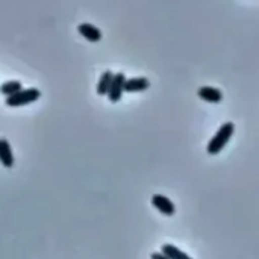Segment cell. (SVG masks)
Here are the masks:
<instances>
[{
  "label": "cell",
  "mask_w": 259,
  "mask_h": 259,
  "mask_svg": "<svg viewBox=\"0 0 259 259\" xmlns=\"http://www.w3.org/2000/svg\"><path fill=\"white\" fill-rule=\"evenodd\" d=\"M234 132H235L234 123H231V121L223 123V124L219 127V131H217V134L214 135V138L208 143L206 152H208L209 155H212V156L219 155V153L228 146V143H229V140L232 138Z\"/></svg>",
  "instance_id": "obj_1"
},
{
  "label": "cell",
  "mask_w": 259,
  "mask_h": 259,
  "mask_svg": "<svg viewBox=\"0 0 259 259\" xmlns=\"http://www.w3.org/2000/svg\"><path fill=\"white\" fill-rule=\"evenodd\" d=\"M39 97H41V91L38 88H23L17 94H14L11 97H6L5 105L9 106V108H20V106L36 102Z\"/></svg>",
  "instance_id": "obj_2"
},
{
  "label": "cell",
  "mask_w": 259,
  "mask_h": 259,
  "mask_svg": "<svg viewBox=\"0 0 259 259\" xmlns=\"http://www.w3.org/2000/svg\"><path fill=\"white\" fill-rule=\"evenodd\" d=\"M124 83H126L124 73H114V79H112L111 88L108 91V100L111 103H117L121 100L123 93H124Z\"/></svg>",
  "instance_id": "obj_3"
},
{
  "label": "cell",
  "mask_w": 259,
  "mask_h": 259,
  "mask_svg": "<svg viewBox=\"0 0 259 259\" xmlns=\"http://www.w3.org/2000/svg\"><path fill=\"white\" fill-rule=\"evenodd\" d=\"M152 205H153L162 215H165V217H171V215H175V212H176L175 203H173L168 197H165V196H162V194H155V196L152 197Z\"/></svg>",
  "instance_id": "obj_4"
},
{
  "label": "cell",
  "mask_w": 259,
  "mask_h": 259,
  "mask_svg": "<svg viewBox=\"0 0 259 259\" xmlns=\"http://www.w3.org/2000/svg\"><path fill=\"white\" fill-rule=\"evenodd\" d=\"M77 32L90 42H99L102 39V30L99 27H96L91 23H80L77 26Z\"/></svg>",
  "instance_id": "obj_5"
},
{
  "label": "cell",
  "mask_w": 259,
  "mask_h": 259,
  "mask_svg": "<svg viewBox=\"0 0 259 259\" xmlns=\"http://www.w3.org/2000/svg\"><path fill=\"white\" fill-rule=\"evenodd\" d=\"M0 164L5 168H12L15 164V158L12 153V147L6 138H0Z\"/></svg>",
  "instance_id": "obj_6"
},
{
  "label": "cell",
  "mask_w": 259,
  "mask_h": 259,
  "mask_svg": "<svg viewBox=\"0 0 259 259\" xmlns=\"http://www.w3.org/2000/svg\"><path fill=\"white\" fill-rule=\"evenodd\" d=\"M197 96L208 103H220L223 100L222 90H219L215 87H200L197 90Z\"/></svg>",
  "instance_id": "obj_7"
},
{
  "label": "cell",
  "mask_w": 259,
  "mask_h": 259,
  "mask_svg": "<svg viewBox=\"0 0 259 259\" xmlns=\"http://www.w3.org/2000/svg\"><path fill=\"white\" fill-rule=\"evenodd\" d=\"M150 87V80L147 77H131V79H126V83H124V91L126 93H141V91H146L149 90Z\"/></svg>",
  "instance_id": "obj_8"
},
{
  "label": "cell",
  "mask_w": 259,
  "mask_h": 259,
  "mask_svg": "<svg viewBox=\"0 0 259 259\" xmlns=\"http://www.w3.org/2000/svg\"><path fill=\"white\" fill-rule=\"evenodd\" d=\"M112 79H114V73L111 70H106V71L102 73V76H100V79L97 82V87H96V91H97L99 96H108Z\"/></svg>",
  "instance_id": "obj_9"
},
{
  "label": "cell",
  "mask_w": 259,
  "mask_h": 259,
  "mask_svg": "<svg viewBox=\"0 0 259 259\" xmlns=\"http://www.w3.org/2000/svg\"><path fill=\"white\" fill-rule=\"evenodd\" d=\"M21 90H23V85L20 80H6L0 85V94H3L6 97H11Z\"/></svg>",
  "instance_id": "obj_10"
},
{
  "label": "cell",
  "mask_w": 259,
  "mask_h": 259,
  "mask_svg": "<svg viewBox=\"0 0 259 259\" xmlns=\"http://www.w3.org/2000/svg\"><path fill=\"white\" fill-rule=\"evenodd\" d=\"M161 253H164L165 256H168L170 259H193L190 258L185 252H182L181 249L173 246V244H164L161 247Z\"/></svg>",
  "instance_id": "obj_11"
},
{
  "label": "cell",
  "mask_w": 259,
  "mask_h": 259,
  "mask_svg": "<svg viewBox=\"0 0 259 259\" xmlns=\"http://www.w3.org/2000/svg\"><path fill=\"white\" fill-rule=\"evenodd\" d=\"M150 258L152 259H170L168 256H165L164 253H161V252H155V253H152V255H150Z\"/></svg>",
  "instance_id": "obj_12"
}]
</instances>
